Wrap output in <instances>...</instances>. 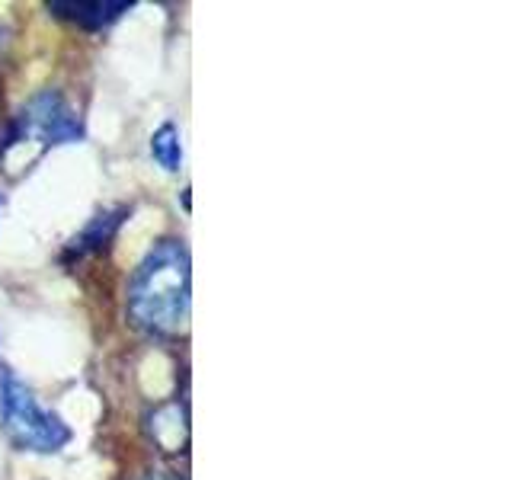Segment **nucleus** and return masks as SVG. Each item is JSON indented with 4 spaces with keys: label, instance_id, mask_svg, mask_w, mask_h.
<instances>
[{
    "label": "nucleus",
    "instance_id": "f257e3e1",
    "mask_svg": "<svg viewBox=\"0 0 512 480\" xmlns=\"http://www.w3.org/2000/svg\"><path fill=\"white\" fill-rule=\"evenodd\" d=\"M192 266L183 240H160L128 282V317L151 336H173L189 317Z\"/></svg>",
    "mask_w": 512,
    "mask_h": 480
},
{
    "label": "nucleus",
    "instance_id": "f03ea898",
    "mask_svg": "<svg viewBox=\"0 0 512 480\" xmlns=\"http://www.w3.org/2000/svg\"><path fill=\"white\" fill-rule=\"evenodd\" d=\"M0 426L20 452L52 455L71 442V426L58 413L45 410L7 365L0 368Z\"/></svg>",
    "mask_w": 512,
    "mask_h": 480
},
{
    "label": "nucleus",
    "instance_id": "7ed1b4c3",
    "mask_svg": "<svg viewBox=\"0 0 512 480\" xmlns=\"http://www.w3.org/2000/svg\"><path fill=\"white\" fill-rule=\"evenodd\" d=\"M84 138V122L74 112V106L64 100L58 90H42L20 109V116L0 135V157H10L16 148L32 144L39 151L58 148V144H74Z\"/></svg>",
    "mask_w": 512,
    "mask_h": 480
},
{
    "label": "nucleus",
    "instance_id": "20e7f679",
    "mask_svg": "<svg viewBox=\"0 0 512 480\" xmlns=\"http://www.w3.org/2000/svg\"><path fill=\"white\" fill-rule=\"evenodd\" d=\"M48 10L84 29H103L109 23H116L122 13L132 10V0H93V4H84V0L80 4H74V0H52Z\"/></svg>",
    "mask_w": 512,
    "mask_h": 480
},
{
    "label": "nucleus",
    "instance_id": "39448f33",
    "mask_svg": "<svg viewBox=\"0 0 512 480\" xmlns=\"http://www.w3.org/2000/svg\"><path fill=\"white\" fill-rule=\"evenodd\" d=\"M148 432H151V439L154 445L160 448V452H186V442H189V416H186V407L183 404H164V407H157L151 413V420H148Z\"/></svg>",
    "mask_w": 512,
    "mask_h": 480
},
{
    "label": "nucleus",
    "instance_id": "423d86ee",
    "mask_svg": "<svg viewBox=\"0 0 512 480\" xmlns=\"http://www.w3.org/2000/svg\"><path fill=\"white\" fill-rule=\"evenodd\" d=\"M122 218H125V208H116V212H103V215H96L84 231H80L74 240H71V247H68V256H87V253H93V250H103L109 240H112V234H116V228L122 224Z\"/></svg>",
    "mask_w": 512,
    "mask_h": 480
},
{
    "label": "nucleus",
    "instance_id": "0eeeda50",
    "mask_svg": "<svg viewBox=\"0 0 512 480\" xmlns=\"http://www.w3.org/2000/svg\"><path fill=\"white\" fill-rule=\"evenodd\" d=\"M151 157L157 160L167 173H176L183 167V144H180V128L173 122H164L151 135Z\"/></svg>",
    "mask_w": 512,
    "mask_h": 480
},
{
    "label": "nucleus",
    "instance_id": "6e6552de",
    "mask_svg": "<svg viewBox=\"0 0 512 480\" xmlns=\"http://www.w3.org/2000/svg\"><path fill=\"white\" fill-rule=\"evenodd\" d=\"M144 480H180V477H173V474H148V477H144Z\"/></svg>",
    "mask_w": 512,
    "mask_h": 480
}]
</instances>
